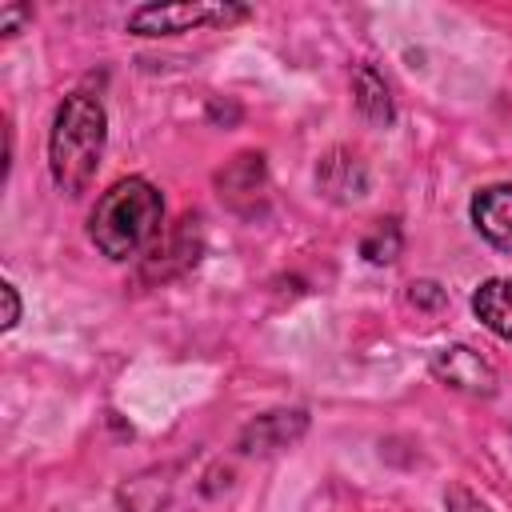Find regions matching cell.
<instances>
[{
    "label": "cell",
    "mask_w": 512,
    "mask_h": 512,
    "mask_svg": "<svg viewBox=\"0 0 512 512\" xmlns=\"http://www.w3.org/2000/svg\"><path fill=\"white\" fill-rule=\"evenodd\" d=\"M444 508H448V512H492L480 496H472V492H468V488H460V484H452V488H448Z\"/></svg>",
    "instance_id": "obj_12"
},
{
    "label": "cell",
    "mask_w": 512,
    "mask_h": 512,
    "mask_svg": "<svg viewBox=\"0 0 512 512\" xmlns=\"http://www.w3.org/2000/svg\"><path fill=\"white\" fill-rule=\"evenodd\" d=\"M432 376L456 392H468V396H492L496 392L492 364L480 352H472L468 344H448V348L432 352Z\"/></svg>",
    "instance_id": "obj_4"
},
{
    "label": "cell",
    "mask_w": 512,
    "mask_h": 512,
    "mask_svg": "<svg viewBox=\"0 0 512 512\" xmlns=\"http://www.w3.org/2000/svg\"><path fill=\"white\" fill-rule=\"evenodd\" d=\"M472 312L488 332H496L500 340H512V280L508 276L484 280L472 292Z\"/></svg>",
    "instance_id": "obj_8"
},
{
    "label": "cell",
    "mask_w": 512,
    "mask_h": 512,
    "mask_svg": "<svg viewBox=\"0 0 512 512\" xmlns=\"http://www.w3.org/2000/svg\"><path fill=\"white\" fill-rule=\"evenodd\" d=\"M248 8L240 4H204V0H184V4H144L128 16V32L136 36H176L192 32L204 24H232L244 20Z\"/></svg>",
    "instance_id": "obj_3"
},
{
    "label": "cell",
    "mask_w": 512,
    "mask_h": 512,
    "mask_svg": "<svg viewBox=\"0 0 512 512\" xmlns=\"http://www.w3.org/2000/svg\"><path fill=\"white\" fill-rule=\"evenodd\" d=\"M24 20H32V8H28V4H4V8H0V32H4V36H12Z\"/></svg>",
    "instance_id": "obj_13"
},
{
    "label": "cell",
    "mask_w": 512,
    "mask_h": 512,
    "mask_svg": "<svg viewBox=\"0 0 512 512\" xmlns=\"http://www.w3.org/2000/svg\"><path fill=\"white\" fill-rule=\"evenodd\" d=\"M412 304H428V308H436V304H444V292H440L432 280H420V284H412Z\"/></svg>",
    "instance_id": "obj_14"
},
{
    "label": "cell",
    "mask_w": 512,
    "mask_h": 512,
    "mask_svg": "<svg viewBox=\"0 0 512 512\" xmlns=\"http://www.w3.org/2000/svg\"><path fill=\"white\" fill-rule=\"evenodd\" d=\"M196 252H200V236H196V220H180V228L172 232V236H164V240H156L152 244V252H148V264H144V276H172V272H180V268H188V264H196Z\"/></svg>",
    "instance_id": "obj_7"
},
{
    "label": "cell",
    "mask_w": 512,
    "mask_h": 512,
    "mask_svg": "<svg viewBox=\"0 0 512 512\" xmlns=\"http://www.w3.org/2000/svg\"><path fill=\"white\" fill-rule=\"evenodd\" d=\"M304 432V412H268V416H260L252 428H248V436H244V448L248 452H268V448H280V444H288V440H296Z\"/></svg>",
    "instance_id": "obj_10"
},
{
    "label": "cell",
    "mask_w": 512,
    "mask_h": 512,
    "mask_svg": "<svg viewBox=\"0 0 512 512\" xmlns=\"http://www.w3.org/2000/svg\"><path fill=\"white\" fill-rule=\"evenodd\" d=\"M352 96H356V108H360L372 124H392L388 80H384L372 64H360V68H356V76H352Z\"/></svg>",
    "instance_id": "obj_9"
},
{
    "label": "cell",
    "mask_w": 512,
    "mask_h": 512,
    "mask_svg": "<svg viewBox=\"0 0 512 512\" xmlns=\"http://www.w3.org/2000/svg\"><path fill=\"white\" fill-rule=\"evenodd\" d=\"M472 224L492 248L512 252V184L480 188L472 196Z\"/></svg>",
    "instance_id": "obj_5"
},
{
    "label": "cell",
    "mask_w": 512,
    "mask_h": 512,
    "mask_svg": "<svg viewBox=\"0 0 512 512\" xmlns=\"http://www.w3.org/2000/svg\"><path fill=\"white\" fill-rule=\"evenodd\" d=\"M104 136H108V120L96 96L72 92L60 100L48 132V168L60 192L68 196L88 192L104 156Z\"/></svg>",
    "instance_id": "obj_1"
},
{
    "label": "cell",
    "mask_w": 512,
    "mask_h": 512,
    "mask_svg": "<svg viewBox=\"0 0 512 512\" xmlns=\"http://www.w3.org/2000/svg\"><path fill=\"white\" fill-rule=\"evenodd\" d=\"M160 224H164V196L144 176H128L116 180L96 200L88 236L108 260H128L152 240H160Z\"/></svg>",
    "instance_id": "obj_2"
},
{
    "label": "cell",
    "mask_w": 512,
    "mask_h": 512,
    "mask_svg": "<svg viewBox=\"0 0 512 512\" xmlns=\"http://www.w3.org/2000/svg\"><path fill=\"white\" fill-rule=\"evenodd\" d=\"M316 184H320V192H324L328 200L348 204V200H360V196H364L368 176H364V164H360L356 156H348V152L336 148V152H328V156L320 160Z\"/></svg>",
    "instance_id": "obj_6"
},
{
    "label": "cell",
    "mask_w": 512,
    "mask_h": 512,
    "mask_svg": "<svg viewBox=\"0 0 512 512\" xmlns=\"http://www.w3.org/2000/svg\"><path fill=\"white\" fill-rule=\"evenodd\" d=\"M360 252H364V260H372V264H392V260L400 256V228H396L392 220H380V224L364 236Z\"/></svg>",
    "instance_id": "obj_11"
},
{
    "label": "cell",
    "mask_w": 512,
    "mask_h": 512,
    "mask_svg": "<svg viewBox=\"0 0 512 512\" xmlns=\"http://www.w3.org/2000/svg\"><path fill=\"white\" fill-rule=\"evenodd\" d=\"M0 296H4V328H12L16 320H20V296H16V288L12 284H0Z\"/></svg>",
    "instance_id": "obj_15"
}]
</instances>
